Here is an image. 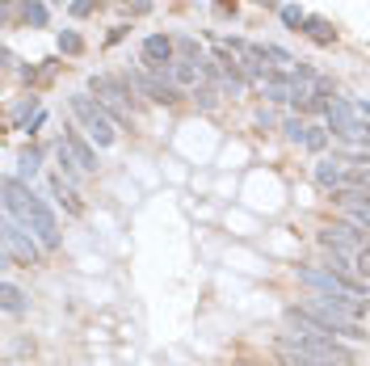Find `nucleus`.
Returning a JSON list of instances; mask_svg holds the SVG:
<instances>
[{"instance_id":"nucleus-1","label":"nucleus","mask_w":370,"mask_h":366,"mask_svg":"<svg viewBox=\"0 0 370 366\" xmlns=\"http://www.w3.org/2000/svg\"><path fill=\"white\" fill-rule=\"evenodd\" d=\"M4 211H9L17 224H26V228L34 231L43 249H55V244H59V224H55L51 206H46L38 194H30V189L17 182V177H9V182H4Z\"/></svg>"},{"instance_id":"nucleus-2","label":"nucleus","mask_w":370,"mask_h":366,"mask_svg":"<svg viewBox=\"0 0 370 366\" xmlns=\"http://www.w3.org/2000/svg\"><path fill=\"white\" fill-rule=\"evenodd\" d=\"M299 282H303V286H312V291L324 295V299H332L337 308H345L354 320H362V316H366L370 295H366V286H362L358 278L341 274V270H316V266H303V270H299Z\"/></svg>"},{"instance_id":"nucleus-3","label":"nucleus","mask_w":370,"mask_h":366,"mask_svg":"<svg viewBox=\"0 0 370 366\" xmlns=\"http://www.w3.org/2000/svg\"><path fill=\"white\" fill-rule=\"evenodd\" d=\"M328 127H332V135L341 139V143H349V147H358V152L370 147L366 114H362L354 101H345V97H332V105H328Z\"/></svg>"},{"instance_id":"nucleus-4","label":"nucleus","mask_w":370,"mask_h":366,"mask_svg":"<svg viewBox=\"0 0 370 366\" xmlns=\"http://www.w3.org/2000/svg\"><path fill=\"white\" fill-rule=\"evenodd\" d=\"M72 114H76L80 131H85L97 147H110V143H114V118H110V110H105L101 101H92L89 93H76V97H72Z\"/></svg>"},{"instance_id":"nucleus-5","label":"nucleus","mask_w":370,"mask_h":366,"mask_svg":"<svg viewBox=\"0 0 370 366\" xmlns=\"http://www.w3.org/2000/svg\"><path fill=\"white\" fill-rule=\"evenodd\" d=\"M0 240H4V261L9 266H34L38 261V236L26 228V224H17L13 215L4 219V231H0Z\"/></svg>"},{"instance_id":"nucleus-6","label":"nucleus","mask_w":370,"mask_h":366,"mask_svg":"<svg viewBox=\"0 0 370 366\" xmlns=\"http://www.w3.org/2000/svg\"><path fill=\"white\" fill-rule=\"evenodd\" d=\"M89 93H97V101L110 110L114 122H131V80H114V76H92Z\"/></svg>"},{"instance_id":"nucleus-7","label":"nucleus","mask_w":370,"mask_h":366,"mask_svg":"<svg viewBox=\"0 0 370 366\" xmlns=\"http://www.w3.org/2000/svg\"><path fill=\"white\" fill-rule=\"evenodd\" d=\"M303 308H307V312H312V316H316V320L328 328V333H341V337H349V341H362V337H366V333H362V324L354 320V316H349L345 308H337L332 299H324V295L307 299Z\"/></svg>"},{"instance_id":"nucleus-8","label":"nucleus","mask_w":370,"mask_h":366,"mask_svg":"<svg viewBox=\"0 0 370 366\" xmlns=\"http://www.w3.org/2000/svg\"><path fill=\"white\" fill-rule=\"evenodd\" d=\"M320 244L328 249V253H337V257H349V261H354L370 240H366V231H358L354 224H337V228H324L320 231Z\"/></svg>"},{"instance_id":"nucleus-9","label":"nucleus","mask_w":370,"mask_h":366,"mask_svg":"<svg viewBox=\"0 0 370 366\" xmlns=\"http://www.w3.org/2000/svg\"><path fill=\"white\" fill-rule=\"evenodd\" d=\"M131 85H135L147 101H160V105H177L181 89L169 80V76H156V72H131Z\"/></svg>"},{"instance_id":"nucleus-10","label":"nucleus","mask_w":370,"mask_h":366,"mask_svg":"<svg viewBox=\"0 0 370 366\" xmlns=\"http://www.w3.org/2000/svg\"><path fill=\"white\" fill-rule=\"evenodd\" d=\"M173 51H177V43H173L169 34H152V38L143 43V63H147V72L169 76V68H173Z\"/></svg>"},{"instance_id":"nucleus-11","label":"nucleus","mask_w":370,"mask_h":366,"mask_svg":"<svg viewBox=\"0 0 370 366\" xmlns=\"http://www.w3.org/2000/svg\"><path fill=\"white\" fill-rule=\"evenodd\" d=\"M316 182L324 185V189H349V169H345V160L337 156V160H320L316 164Z\"/></svg>"},{"instance_id":"nucleus-12","label":"nucleus","mask_w":370,"mask_h":366,"mask_svg":"<svg viewBox=\"0 0 370 366\" xmlns=\"http://www.w3.org/2000/svg\"><path fill=\"white\" fill-rule=\"evenodd\" d=\"M63 143H68V152L76 156V164L80 169H97V152L89 147V139H85V131H76V127H68V135H63Z\"/></svg>"},{"instance_id":"nucleus-13","label":"nucleus","mask_w":370,"mask_h":366,"mask_svg":"<svg viewBox=\"0 0 370 366\" xmlns=\"http://www.w3.org/2000/svg\"><path fill=\"white\" fill-rule=\"evenodd\" d=\"M274 350H278V362H282V366H328V362H320V358H312L307 350H299L290 337H278Z\"/></svg>"},{"instance_id":"nucleus-14","label":"nucleus","mask_w":370,"mask_h":366,"mask_svg":"<svg viewBox=\"0 0 370 366\" xmlns=\"http://www.w3.org/2000/svg\"><path fill=\"white\" fill-rule=\"evenodd\" d=\"M303 34H307L312 43H320V46L337 43V26H332L328 17H307V21H303Z\"/></svg>"},{"instance_id":"nucleus-15","label":"nucleus","mask_w":370,"mask_h":366,"mask_svg":"<svg viewBox=\"0 0 370 366\" xmlns=\"http://www.w3.org/2000/svg\"><path fill=\"white\" fill-rule=\"evenodd\" d=\"M169 80H173L177 89H198V80H202V76H198V63H194V59H177V63L169 68Z\"/></svg>"},{"instance_id":"nucleus-16","label":"nucleus","mask_w":370,"mask_h":366,"mask_svg":"<svg viewBox=\"0 0 370 366\" xmlns=\"http://www.w3.org/2000/svg\"><path fill=\"white\" fill-rule=\"evenodd\" d=\"M51 194H59V202L68 206V215H80V211H85V202L72 194V185H68V177H63V173H55V177H51Z\"/></svg>"},{"instance_id":"nucleus-17","label":"nucleus","mask_w":370,"mask_h":366,"mask_svg":"<svg viewBox=\"0 0 370 366\" xmlns=\"http://www.w3.org/2000/svg\"><path fill=\"white\" fill-rule=\"evenodd\" d=\"M261 55H265V63H274L278 72H295V59H290V55H286V51H282V46H261Z\"/></svg>"},{"instance_id":"nucleus-18","label":"nucleus","mask_w":370,"mask_h":366,"mask_svg":"<svg viewBox=\"0 0 370 366\" xmlns=\"http://www.w3.org/2000/svg\"><path fill=\"white\" fill-rule=\"evenodd\" d=\"M21 17H26L30 26H46V9H43V0H26V4H21Z\"/></svg>"},{"instance_id":"nucleus-19","label":"nucleus","mask_w":370,"mask_h":366,"mask_svg":"<svg viewBox=\"0 0 370 366\" xmlns=\"http://www.w3.org/2000/svg\"><path fill=\"white\" fill-rule=\"evenodd\" d=\"M282 131H286L290 143H303V139H307V122H303V118H286V122H282Z\"/></svg>"},{"instance_id":"nucleus-20","label":"nucleus","mask_w":370,"mask_h":366,"mask_svg":"<svg viewBox=\"0 0 370 366\" xmlns=\"http://www.w3.org/2000/svg\"><path fill=\"white\" fill-rule=\"evenodd\" d=\"M21 308H26V295L13 282H4V312H21Z\"/></svg>"},{"instance_id":"nucleus-21","label":"nucleus","mask_w":370,"mask_h":366,"mask_svg":"<svg viewBox=\"0 0 370 366\" xmlns=\"http://www.w3.org/2000/svg\"><path fill=\"white\" fill-rule=\"evenodd\" d=\"M59 51H68V55H80V51H85V43H80V34L63 30V34H59Z\"/></svg>"},{"instance_id":"nucleus-22","label":"nucleus","mask_w":370,"mask_h":366,"mask_svg":"<svg viewBox=\"0 0 370 366\" xmlns=\"http://www.w3.org/2000/svg\"><path fill=\"white\" fill-rule=\"evenodd\" d=\"M303 143H307L312 152H324V147H328V135H324L320 127H307V139H303Z\"/></svg>"},{"instance_id":"nucleus-23","label":"nucleus","mask_w":370,"mask_h":366,"mask_svg":"<svg viewBox=\"0 0 370 366\" xmlns=\"http://www.w3.org/2000/svg\"><path fill=\"white\" fill-rule=\"evenodd\" d=\"M282 21H286L290 30H303V21H307V17H303V13H299L295 4H286V9H282Z\"/></svg>"},{"instance_id":"nucleus-24","label":"nucleus","mask_w":370,"mask_h":366,"mask_svg":"<svg viewBox=\"0 0 370 366\" xmlns=\"http://www.w3.org/2000/svg\"><path fill=\"white\" fill-rule=\"evenodd\" d=\"M354 274H362V278H370V244L354 257Z\"/></svg>"},{"instance_id":"nucleus-25","label":"nucleus","mask_w":370,"mask_h":366,"mask_svg":"<svg viewBox=\"0 0 370 366\" xmlns=\"http://www.w3.org/2000/svg\"><path fill=\"white\" fill-rule=\"evenodd\" d=\"M21 173H26V177H34V173H38V152H34V147L21 156Z\"/></svg>"},{"instance_id":"nucleus-26","label":"nucleus","mask_w":370,"mask_h":366,"mask_svg":"<svg viewBox=\"0 0 370 366\" xmlns=\"http://www.w3.org/2000/svg\"><path fill=\"white\" fill-rule=\"evenodd\" d=\"M345 215H349V224H354V228L370 231V211H345Z\"/></svg>"},{"instance_id":"nucleus-27","label":"nucleus","mask_w":370,"mask_h":366,"mask_svg":"<svg viewBox=\"0 0 370 366\" xmlns=\"http://www.w3.org/2000/svg\"><path fill=\"white\" fill-rule=\"evenodd\" d=\"M177 51H181L185 59H202V55H198V43H194V38H177Z\"/></svg>"},{"instance_id":"nucleus-28","label":"nucleus","mask_w":370,"mask_h":366,"mask_svg":"<svg viewBox=\"0 0 370 366\" xmlns=\"http://www.w3.org/2000/svg\"><path fill=\"white\" fill-rule=\"evenodd\" d=\"M92 4H97V0H76V4H72V13H76V17H89Z\"/></svg>"},{"instance_id":"nucleus-29","label":"nucleus","mask_w":370,"mask_h":366,"mask_svg":"<svg viewBox=\"0 0 370 366\" xmlns=\"http://www.w3.org/2000/svg\"><path fill=\"white\" fill-rule=\"evenodd\" d=\"M358 110H362V114L370 118V101H358Z\"/></svg>"},{"instance_id":"nucleus-30","label":"nucleus","mask_w":370,"mask_h":366,"mask_svg":"<svg viewBox=\"0 0 370 366\" xmlns=\"http://www.w3.org/2000/svg\"><path fill=\"white\" fill-rule=\"evenodd\" d=\"M219 4H223V9H231V4H236V0H219Z\"/></svg>"},{"instance_id":"nucleus-31","label":"nucleus","mask_w":370,"mask_h":366,"mask_svg":"<svg viewBox=\"0 0 370 366\" xmlns=\"http://www.w3.org/2000/svg\"><path fill=\"white\" fill-rule=\"evenodd\" d=\"M257 4H265V9H270V4H274V0H257Z\"/></svg>"}]
</instances>
